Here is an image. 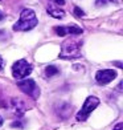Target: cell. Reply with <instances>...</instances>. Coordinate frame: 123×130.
<instances>
[{
    "label": "cell",
    "instance_id": "16",
    "mask_svg": "<svg viewBox=\"0 0 123 130\" xmlns=\"http://www.w3.org/2000/svg\"><path fill=\"white\" fill-rule=\"evenodd\" d=\"M4 19V13L2 12V11H0V20H3Z\"/></svg>",
    "mask_w": 123,
    "mask_h": 130
},
{
    "label": "cell",
    "instance_id": "18",
    "mask_svg": "<svg viewBox=\"0 0 123 130\" xmlns=\"http://www.w3.org/2000/svg\"><path fill=\"white\" fill-rule=\"evenodd\" d=\"M3 125V118H2V116H0V126Z\"/></svg>",
    "mask_w": 123,
    "mask_h": 130
},
{
    "label": "cell",
    "instance_id": "12",
    "mask_svg": "<svg viewBox=\"0 0 123 130\" xmlns=\"http://www.w3.org/2000/svg\"><path fill=\"white\" fill-rule=\"evenodd\" d=\"M114 130H123V123H122V122H119L118 125H116V126L114 127Z\"/></svg>",
    "mask_w": 123,
    "mask_h": 130
},
{
    "label": "cell",
    "instance_id": "5",
    "mask_svg": "<svg viewBox=\"0 0 123 130\" xmlns=\"http://www.w3.org/2000/svg\"><path fill=\"white\" fill-rule=\"evenodd\" d=\"M17 86L20 88V90H23L25 94L31 96L33 98H37L40 96V89L38 86L36 85V82L31 78H27V80H23L17 82Z\"/></svg>",
    "mask_w": 123,
    "mask_h": 130
},
{
    "label": "cell",
    "instance_id": "15",
    "mask_svg": "<svg viewBox=\"0 0 123 130\" xmlns=\"http://www.w3.org/2000/svg\"><path fill=\"white\" fill-rule=\"evenodd\" d=\"M110 2H113V3H115V4H120L122 0H110Z\"/></svg>",
    "mask_w": 123,
    "mask_h": 130
},
{
    "label": "cell",
    "instance_id": "2",
    "mask_svg": "<svg viewBox=\"0 0 123 130\" xmlns=\"http://www.w3.org/2000/svg\"><path fill=\"white\" fill-rule=\"evenodd\" d=\"M37 17L34 11L31 8H25L20 13V20L13 25V31H31L37 25Z\"/></svg>",
    "mask_w": 123,
    "mask_h": 130
},
{
    "label": "cell",
    "instance_id": "10",
    "mask_svg": "<svg viewBox=\"0 0 123 130\" xmlns=\"http://www.w3.org/2000/svg\"><path fill=\"white\" fill-rule=\"evenodd\" d=\"M58 72H60V70H58V68L53 67V65H49V67H46V68H45V74L48 76V77H52V76L57 74Z\"/></svg>",
    "mask_w": 123,
    "mask_h": 130
},
{
    "label": "cell",
    "instance_id": "3",
    "mask_svg": "<svg viewBox=\"0 0 123 130\" xmlns=\"http://www.w3.org/2000/svg\"><path fill=\"white\" fill-rule=\"evenodd\" d=\"M31 73H32V65L24 58L17 60L12 67V74L16 80H23Z\"/></svg>",
    "mask_w": 123,
    "mask_h": 130
},
{
    "label": "cell",
    "instance_id": "4",
    "mask_svg": "<svg viewBox=\"0 0 123 130\" xmlns=\"http://www.w3.org/2000/svg\"><path fill=\"white\" fill-rule=\"evenodd\" d=\"M99 105V100L94 96H90L86 98V101L84 104V106L81 108V110L77 113V120L78 121H85L87 117L90 116V113L94 110L97 106Z\"/></svg>",
    "mask_w": 123,
    "mask_h": 130
},
{
    "label": "cell",
    "instance_id": "11",
    "mask_svg": "<svg viewBox=\"0 0 123 130\" xmlns=\"http://www.w3.org/2000/svg\"><path fill=\"white\" fill-rule=\"evenodd\" d=\"M74 13H75V16H78V17H84L85 16V12L81 8H78V7L74 8Z\"/></svg>",
    "mask_w": 123,
    "mask_h": 130
},
{
    "label": "cell",
    "instance_id": "8",
    "mask_svg": "<svg viewBox=\"0 0 123 130\" xmlns=\"http://www.w3.org/2000/svg\"><path fill=\"white\" fill-rule=\"evenodd\" d=\"M46 11H48V13L50 16L56 17V19H62V17L65 16V11L61 9L60 7H56V5H48Z\"/></svg>",
    "mask_w": 123,
    "mask_h": 130
},
{
    "label": "cell",
    "instance_id": "9",
    "mask_svg": "<svg viewBox=\"0 0 123 130\" xmlns=\"http://www.w3.org/2000/svg\"><path fill=\"white\" fill-rule=\"evenodd\" d=\"M12 108L15 110V113L19 114V116H21L25 110V106H24V104H23V101L21 100H17V98L12 100Z\"/></svg>",
    "mask_w": 123,
    "mask_h": 130
},
{
    "label": "cell",
    "instance_id": "13",
    "mask_svg": "<svg viewBox=\"0 0 123 130\" xmlns=\"http://www.w3.org/2000/svg\"><path fill=\"white\" fill-rule=\"evenodd\" d=\"M54 3H57V4H60V5H64L65 4V0H53Z\"/></svg>",
    "mask_w": 123,
    "mask_h": 130
},
{
    "label": "cell",
    "instance_id": "17",
    "mask_svg": "<svg viewBox=\"0 0 123 130\" xmlns=\"http://www.w3.org/2000/svg\"><path fill=\"white\" fill-rule=\"evenodd\" d=\"M101 3L105 4V0H98V2H97V4H101Z\"/></svg>",
    "mask_w": 123,
    "mask_h": 130
},
{
    "label": "cell",
    "instance_id": "14",
    "mask_svg": "<svg viewBox=\"0 0 123 130\" xmlns=\"http://www.w3.org/2000/svg\"><path fill=\"white\" fill-rule=\"evenodd\" d=\"M3 67H4V60L2 58V56H0V70L3 69Z\"/></svg>",
    "mask_w": 123,
    "mask_h": 130
},
{
    "label": "cell",
    "instance_id": "1",
    "mask_svg": "<svg viewBox=\"0 0 123 130\" xmlns=\"http://www.w3.org/2000/svg\"><path fill=\"white\" fill-rule=\"evenodd\" d=\"M81 46H82V40L78 37H68L61 45V52L60 57L61 58H74L81 56Z\"/></svg>",
    "mask_w": 123,
    "mask_h": 130
},
{
    "label": "cell",
    "instance_id": "6",
    "mask_svg": "<svg viewBox=\"0 0 123 130\" xmlns=\"http://www.w3.org/2000/svg\"><path fill=\"white\" fill-rule=\"evenodd\" d=\"M115 77H116V72L114 69H102V70H98L95 74V80L99 85H106L113 81Z\"/></svg>",
    "mask_w": 123,
    "mask_h": 130
},
{
    "label": "cell",
    "instance_id": "7",
    "mask_svg": "<svg viewBox=\"0 0 123 130\" xmlns=\"http://www.w3.org/2000/svg\"><path fill=\"white\" fill-rule=\"evenodd\" d=\"M54 31H56L57 35H60V36H65L66 33L77 36V35H81L84 32V29L78 25H62V27H56Z\"/></svg>",
    "mask_w": 123,
    "mask_h": 130
}]
</instances>
